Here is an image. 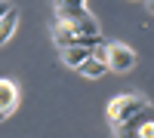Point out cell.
I'll list each match as a JSON object with an SVG mask.
<instances>
[{
  "label": "cell",
  "mask_w": 154,
  "mask_h": 138,
  "mask_svg": "<svg viewBox=\"0 0 154 138\" xmlns=\"http://www.w3.org/2000/svg\"><path fill=\"white\" fill-rule=\"evenodd\" d=\"M93 55L96 58H102L108 65V71H117V74H126V71H133L136 68V52L126 43H120V40H111V43H102V46H96L93 49Z\"/></svg>",
  "instance_id": "obj_1"
},
{
  "label": "cell",
  "mask_w": 154,
  "mask_h": 138,
  "mask_svg": "<svg viewBox=\"0 0 154 138\" xmlns=\"http://www.w3.org/2000/svg\"><path fill=\"white\" fill-rule=\"evenodd\" d=\"M142 107H148V98L136 95V92L114 95V98H111V104H108V123H111V126H120L123 120H130V117L139 114Z\"/></svg>",
  "instance_id": "obj_2"
},
{
  "label": "cell",
  "mask_w": 154,
  "mask_h": 138,
  "mask_svg": "<svg viewBox=\"0 0 154 138\" xmlns=\"http://www.w3.org/2000/svg\"><path fill=\"white\" fill-rule=\"evenodd\" d=\"M19 101H22V89H19V83L9 80V77H0V123H3L6 117L16 114Z\"/></svg>",
  "instance_id": "obj_3"
},
{
  "label": "cell",
  "mask_w": 154,
  "mask_h": 138,
  "mask_svg": "<svg viewBox=\"0 0 154 138\" xmlns=\"http://www.w3.org/2000/svg\"><path fill=\"white\" fill-rule=\"evenodd\" d=\"M93 49H96V46H80V43H74V46H62V65H68V68H80L83 61L93 55Z\"/></svg>",
  "instance_id": "obj_4"
},
{
  "label": "cell",
  "mask_w": 154,
  "mask_h": 138,
  "mask_svg": "<svg viewBox=\"0 0 154 138\" xmlns=\"http://www.w3.org/2000/svg\"><path fill=\"white\" fill-rule=\"evenodd\" d=\"M77 71H80V77H83V80H99V77H105V74H108V65H105L102 58L89 55V58H86Z\"/></svg>",
  "instance_id": "obj_5"
},
{
  "label": "cell",
  "mask_w": 154,
  "mask_h": 138,
  "mask_svg": "<svg viewBox=\"0 0 154 138\" xmlns=\"http://www.w3.org/2000/svg\"><path fill=\"white\" fill-rule=\"evenodd\" d=\"M16 25H19V9H16V6H9V9H6V16L0 19V46H3L9 37H12Z\"/></svg>",
  "instance_id": "obj_6"
},
{
  "label": "cell",
  "mask_w": 154,
  "mask_h": 138,
  "mask_svg": "<svg viewBox=\"0 0 154 138\" xmlns=\"http://www.w3.org/2000/svg\"><path fill=\"white\" fill-rule=\"evenodd\" d=\"M136 135H139V138H154V126H151V120H148V123H142V126L136 129Z\"/></svg>",
  "instance_id": "obj_7"
},
{
  "label": "cell",
  "mask_w": 154,
  "mask_h": 138,
  "mask_svg": "<svg viewBox=\"0 0 154 138\" xmlns=\"http://www.w3.org/2000/svg\"><path fill=\"white\" fill-rule=\"evenodd\" d=\"M56 6H86V0H53Z\"/></svg>",
  "instance_id": "obj_8"
},
{
  "label": "cell",
  "mask_w": 154,
  "mask_h": 138,
  "mask_svg": "<svg viewBox=\"0 0 154 138\" xmlns=\"http://www.w3.org/2000/svg\"><path fill=\"white\" fill-rule=\"evenodd\" d=\"M117 138H139L133 129H117Z\"/></svg>",
  "instance_id": "obj_9"
},
{
  "label": "cell",
  "mask_w": 154,
  "mask_h": 138,
  "mask_svg": "<svg viewBox=\"0 0 154 138\" xmlns=\"http://www.w3.org/2000/svg\"><path fill=\"white\" fill-rule=\"evenodd\" d=\"M9 6H12V3H9V0H0V19H3V16H6V9H9Z\"/></svg>",
  "instance_id": "obj_10"
}]
</instances>
